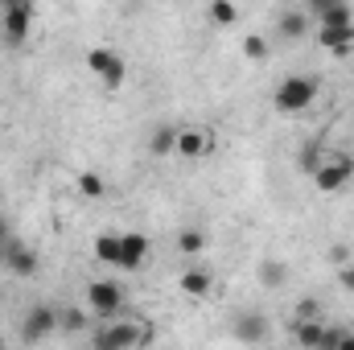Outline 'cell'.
I'll return each instance as SVG.
<instances>
[{
  "instance_id": "6da1fadb",
  "label": "cell",
  "mask_w": 354,
  "mask_h": 350,
  "mask_svg": "<svg viewBox=\"0 0 354 350\" xmlns=\"http://www.w3.org/2000/svg\"><path fill=\"white\" fill-rule=\"evenodd\" d=\"M153 338V326H132V322H103L91 330V350H136Z\"/></svg>"
},
{
  "instance_id": "7a4b0ae2",
  "label": "cell",
  "mask_w": 354,
  "mask_h": 350,
  "mask_svg": "<svg viewBox=\"0 0 354 350\" xmlns=\"http://www.w3.org/2000/svg\"><path fill=\"white\" fill-rule=\"evenodd\" d=\"M313 99H317V79H309V75H288V79H280L276 91H272V103H276V111H284V116L305 111Z\"/></svg>"
},
{
  "instance_id": "3957f363",
  "label": "cell",
  "mask_w": 354,
  "mask_h": 350,
  "mask_svg": "<svg viewBox=\"0 0 354 350\" xmlns=\"http://www.w3.org/2000/svg\"><path fill=\"white\" fill-rule=\"evenodd\" d=\"M87 66H91V75H99V79H103V87H107V91H120V87H124L128 66H124V58H120L115 50L95 46V50L87 54Z\"/></svg>"
},
{
  "instance_id": "277c9868",
  "label": "cell",
  "mask_w": 354,
  "mask_h": 350,
  "mask_svg": "<svg viewBox=\"0 0 354 350\" xmlns=\"http://www.w3.org/2000/svg\"><path fill=\"white\" fill-rule=\"evenodd\" d=\"M50 334H58V309L54 305H33L29 313H25V322H21V338L29 342V347H37V342H46Z\"/></svg>"
},
{
  "instance_id": "5b68a950",
  "label": "cell",
  "mask_w": 354,
  "mask_h": 350,
  "mask_svg": "<svg viewBox=\"0 0 354 350\" xmlns=\"http://www.w3.org/2000/svg\"><path fill=\"white\" fill-rule=\"evenodd\" d=\"M87 305L99 322H111V313L124 305V288L111 284V280H91L87 284Z\"/></svg>"
},
{
  "instance_id": "8992f818",
  "label": "cell",
  "mask_w": 354,
  "mask_h": 350,
  "mask_svg": "<svg viewBox=\"0 0 354 350\" xmlns=\"http://www.w3.org/2000/svg\"><path fill=\"white\" fill-rule=\"evenodd\" d=\"M305 12L317 21V29H354V8L342 0H313Z\"/></svg>"
},
{
  "instance_id": "52a82bcc",
  "label": "cell",
  "mask_w": 354,
  "mask_h": 350,
  "mask_svg": "<svg viewBox=\"0 0 354 350\" xmlns=\"http://www.w3.org/2000/svg\"><path fill=\"white\" fill-rule=\"evenodd\" d=\"M351 174H354V161L351 157H330V161H322L317 169H313V185L322 190V194H338L346 181H351Z\"/></svg>"
},
{
  "instance_id": "ba28073f",
  "label": "cell",
  "mask_w": 354,
  "mask_h": 350,
  "mask_svg": "<svg viewBox=\"0 0 354 350\" xmlns=\"http://www.w3.org/2000/svg\"><path fill=\"white\" fill-rule=\"evenodd\" d=\"M268 330H272V322H268V313H260V309H243V313L231 322V334H235L243 347H260L268 338Z\"/></svg>"
},
{
  "instance_id": "9c48e42d",
  "label": "cell",
  "mask_w": 354,
  "mask_h": 350,
  "mask_svg": "<svg viewBox=\"0 0 354 350\" xmlns=\"http://www.w3.org/2000/svg\"><path fill=\"white\" fill-rule=\"evenodd\" d=\"M210 149H214V136H210L206 128H177L174 157H181V161H198V157H206Z\"/></svg>"
},
{
  "instance_id": "30bf717a",
  "label": "cell",
  "mask_w": 354,
  "mask_h": 350,
  "mask_svg": "<svg viewBox=\"0 0 354 350\" xmlns=\"http://www.w3.org/2000/svg\"><path fill=\"white\" fill-rule=\"evenodd\" d=\"M33 25V4H4V42L21 46Z\"/></svg>"
},
{
  "instance_id": "8fae6325",
  "label": "cell",
  "mask_w": 354,
  "mask_h": 350,
  "mask_svg": "<svg viewBox=\"0 0 354 350\" xmlns=\"http://www.w3.org/2000/svg\"><path fill=\"white\" fill-rule=\"evenodd\" d=\"M145 260H149V239L140 231H120V268L136 272L145 268Z\"/></svg>"
},
{
  "instance_id": "7c38bea8",
  "label": "cell",
  "mask_w": 354,
  "mask_h": 350,
  "mask_svg": "<svg viewBox=\"0 0 354 350\" xmlns=\"http://www.w3.org/2000/svg\"><path fill=\"white\" fill-rule=\"evenodd\" d=\"M4 264H8L17 276H33V272H37V252H33L29 243H21V239H8V243H4Z\"/></svg>"
},
{
  "instance_id": "4fadbf2b",
  "label": "cell",
  "mask_w": 354,
  "mask_h": 350,
  "mask_svg": "<svg viewBox=\"0 0 354 350\" xmlns=\"http://www.w3.org/2000/svg\"><path fill=\"white\" fill-rule=\"evenodd\" d=\"M276 33H280L284 42L305 37V33H309V12H305V8H280V12H276Z\"/></svg>"
},
{
  "instance_id": "5bb4252c",
  "label": "cell",
  "mask_w": 354,
  "mask_h": 350,
  "mask_svg": "<svg viewBox=\"0 0 354 350\" xmlns=\"http://www.w3.org/2000/svg\"><path fill=\"white\" fill-rule=\"evenodd\" d=\"M177 284H181V293H185V297H210V288H214V276H210V268L194 264V268H185V272L177 276Z\"/></svg>"
},
{
  "instance_id": "9a60e30c",
  "label": "cell",
  "mask_w": 354,
  "mask_h": 350,
  "mask_svg": "<svg viewBox=\"0 0 354 350\" xmlns=\"http://www.w3.org/2000/svg\"><path fill=\"white\" fill-rule=\"evenodd\" d=\"M206 248H210V231H202V227H181V231H177V252H181V256L198 260Z\"/></svg>"
},
{
  "instance_id": "2e32d148",
  "label": "cell",
  "mask_w": 354,
  "mask_h": 350,
  "mask_svg": "<svg viewBox=\"0 0 354 350\" xmlns=\"http://www.w3.org/2000/svg\"><path fill=\"white\" fill-rule=\"evenodd\" d=\"M297 347L301 350H326V326L322 322H297Z\"/></svg>"
},
{
  "instance_id": "e0dca14e",
  "label": "cell",
  "mask_w": 354,
  "mask_h": 350,
  "mask_svg": "<svg viewBox=\"0 0 354 350\" xmlns=\"http://www.w3.org/2000/svg\"><path fill=\"white\" fill-rule=\"evenodd\" d=\"M177 149V128H169V124H161L153 136H149V153L153 157H169Z\"/></svg>"
},
{
  "instance_id": "ac0fdd59",
  "label": "cell",
  "mask_w": 354,
  "mask_h": 350,
  "mask_svg": "<svg viewBox=\"0 0 354 350\" xmlns=\"http://www.w3.org/2000/svg\"><path fill=\"white\" fill-rule=\"evenodd\" d=\"M284 280H288V264L284 260L260 264V284H264V288H284Z\"/></svg>"
},
{
  "instance_id": "d6986e66",
  "label": "cell",
  "mask_w": 354,
  "mask_h": 350,
  "mask_svg": "<svg viewBox=\"0 0 354 350\" xmlns=\"http://www.w3.org/2000/svg\"><path fill=\"white\" fill-rule=\"evenodd\" d=\"M95 256H99V264H115V268H120V235L103 231V235L95 239Z\"/></svg>"
},
{
  "instance_id": "ffe728a7",
  "label": "cell",
  "mask_w": 354,
  "mask_h": 350,
  "mask_svg": "<svg viewBox=\"0 0 354 350\" xmlns=\"http://www.w3.org/2000/svg\"><path fill=\"white\" fill-rule=\"evenodd\" d=\"M351 37H354V29H317V42L326 50H334V54H342L351 46Z\"/></svg>"
},
{
  "instance_id": "44dd1931",
  "label": "cell",
  "mask_w": 354,
  "mask_h": 350,
  "mask_svg": "<svg viewBox=\"0 0 354 350\" xmlns=\"http://www.w3.org/2000/svg\"><path fill=\"white\" fill-rule=\"evenodd\" d=\"M75 185H79V194H83V198H91V202H99V198L107 194V185H103V177H99V174H91V169H83Z\"/></svg>"
},
{
  "instance_id": "7402d4cb",
  "label": "cell",
  "mask_w": 354,
  "mask_h": 350,
  "mask_svg": "<svg viewBox=\"0 0 354 350\" xmlns=\"http://www.w3.org/2000/svg\"><path fill=\"white\" fill-rule=\"evenodd\" d=\"M87 313H79V309H58V334H79V330H87Z\"/></svg>"
},
{
  "instance_id": "603a6c76",
  "label": "cell",
  "mask_w": 354,
  "mask_h": 350,
  "mask_svg": "<svg viewBox=\"0 0 354 350\" xmlns=\"http://www.w3.org/2000/svg\"><path fill=\"white\" fill-rule=\"evenodd\" d=\"M206 17H210L214 25H235V21H239V8H235V4H227V0H210Z\"/></svg>"
},
{
  "instance_id": "cb8c5ba5",
  "label": "cell",
  "mask_w": 354,
  "mask_h": 350,
  "mask_svg": "<svg viewBox=\"0 0 354 350\" xmlns=\"http://www.w3.org/2000/svg\"><path fill=\"white\" fill-rule=\"evenodd\" d=\"M268 54V42L260 33H243V58H252V62H260Z\"/></svg>"
},
{
  "instance_id": "d4e9b609",
  "label": "cell",
  "mask_w": 354,
  "mask_h": 350,
  "mask_svg": "<svg viewBox=\"0 0 354 350\" xmlns=\"http://www.w3.org/2000/svg\"><path fill=\"white\" fill-rule=\"evenodd\" d=\"M297 322H317V301H313V297L297 305Z\"/></svg>"
},
{
  "instance_id": "484cf974",
  "label": "cell",
  "mask_w": 354,
  "mask_h": 350,
  "mask_svg": "<svg viewBox=\"0 0 354 350\" xmlns=\"http://www.w3.org/2000/svg\"><path fill=\"white\" fill-rule=\"evenodd\" d=\"M338 284H342V288H351V293H354V260L338 268Z\"/></svg>"
},
{
  "instance_id": "4316f807",
  "label": "cell",
  "mask_w": 354,
  "mask_h": 350,
  "mask_svg": "<svg viewBox=\"0 0 354 350\" xmlns=\"http://www.w3.org/2000/svg\"><path fill=\"white\" fill-rule=\"evenodd\" d=\"M334 350H354V338H351V334H342V338H338V347H334Z\"/></svg>"
},
{
  "instance_id": "83f0119b",
  "label": "cell",
  "mask_w": 354,
  "mask_h": 350,
  "mask_svg": "<svg viewBox=\"0 0 354 350\" xmlns=\"http://www.w3.org/2000/svg\"><path fill=\"white\" fill-rule=\"evenodd\" d=\"M4 243H8V231H4V223H0V260H4Z\"/></svg>"
},
{
  "instance_id": "f1b7e54d",
  "label": "cell",
  "mask_w": 354,
  "mask_h": 350,
  "mask_svg": "<svg viewBox=\"0 0 354 350\" xmlns=\"http://www.w3.org/2000/svg\"><path fill=\"white\" fill-rule=\"evenodd\" d=\"M351 338H354V330H351Z\"/></svg>"
}]
</instances>
